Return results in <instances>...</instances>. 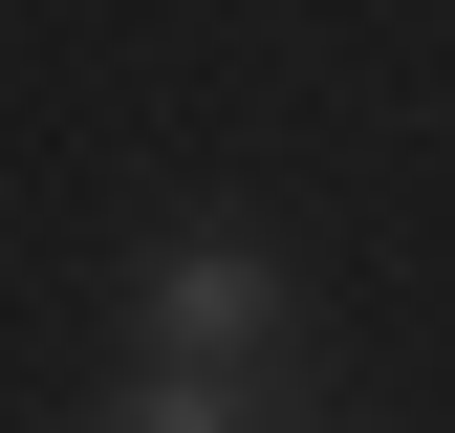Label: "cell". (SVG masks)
I'll return each mask as SVG.
<instances>
[{"label":"cell","instance_id":"2","mask_svg":"<svg viewBox=\"0 0 455 433\" xmlns=\"http://www.w3.org/2000/svg\"><path fill=\"white\" fill-rule=\"evenodd\" d=\"M87 433H282V412H260V390H217V368H131Z\"/></svg>","mask_w":455,"mask_h":433},{"label":"cell","instance_id":"1","mask_svg":"<svg viewBox=\"0 0 455 433\" xmlns=\"http://www.w3.org/2000/svg\"><path fill=\"white\" fill-rule=\"evenodd\" d=\"M131 325H152V368L260 390V368H282V260H260V239H174V260L131 282Z\"/></svg>","mask_w":455,"mask_h":433}]
</instances>
